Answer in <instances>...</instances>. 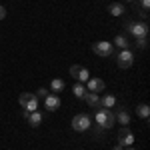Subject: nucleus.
<instances>
[{
    "label": "nucleus",
    "instance_id": "obj_1",
    "mask_svg": "<svg viewBox=\"0 0 150 150\" xmlns=\"http://www.w3.org/2000/svg\"><path fill=\"white\" fill-rule=\"evenodd\" d=\"M114 114L110 108H98L96 114H94V122L98 124L100 128H112L114 126Z\"/></svg>",
    "mask_w": 150,
    "mask_h": 150
},
{
    "label": "nucleus",
    "instance_id": "obj_2",
    "mask_svg": "<svg viewBox=\"0 0 150 150\" xmlns=\"http://www.w3.org/2000/svg\"><path fill=\"white\" fill-rule=\"evenodd\" d=\"M18 102H20V106L24 108V112H36L38 106H40V100H38L36 94H32V92H22L20 98H18Z\"/></svg>",
    "mask_w": 150,
    "mask_h": 150
},
{
    "label": "nucleus",
    "instance_id": "obj_3",
    "mask_svg": "<svg viewBox=\"0 0 150 150\" xmlns=\"http://www.w3.org/2000/svg\"><path fill=\"white\" fill-rule=\"evenodd\" d=\"M90 116L88 114H76L72 118V128L76 130V132H84V130H88L90 128Z\"/></svg>",
    "mask_w": 150,
    "mask_h": 150
},
{
    "label": "nucleus",
    "instance_id": "obj_4",
    "mask_svg": "<svg viewBox=\"0 0 150 150\" xmlns=\"http://www.w3.org/2000/svg\"><path fill=\"white\" fill-rule=\"evenodd\" d=\"M92 52L96 54V56H110V54L114 52V46H112L110 42L100 40V42H94L92 44Z\"/></svg>",
    "mask_w": 150,
    "mask_h": 150
},
{
    "label": "nucleus",
    "instance_id": "obj_5",
    "mask_svg": "<svg viewBox=\"0 0 150 150\" xmlns=\"http://www.w3.org/2000/svg\"><path fill=\"white\" fill-rule=\"evenodd\" d=\"M132 62H134V54L124 48V50H120V54L116 58V64H118V68H130L132 66Z\"/></svg>",
    "mask_w": 150,
    "mask_h": 150
},
{
    "label": "nucleus",
    "instance_id": "obj_6",
    "mask_svg": "<svg viewBox=\"0 0 150 150\" xmlns=\"http://www.w3.org/2000/svg\"><path fill=\"white\" fill-rule=\"evenodd\" d=\"M128 32L134 34L136 38H144V36H148V24L146 22H130L128 24Z\"/></svg>",
    "mask_w": 150,
    "mask_h": 150
},
{
    "label": "nucleus",
    "instance_id": "obj_7",
    "mask_svg": "<svg viewBox=\"0 0 150 150\" xmlns=\"http://www.w3.org/2000/svg\"><path fill=\"white\" fill-rule=\"evenodd\" d=\"M118 146H132V142H134V134L130 132V128L128 126H122L120 128V132H118Z\"/></svg>",
    "mask_w": 150,
    "mask_h": 150
},
{
    "label": "nucleus",
    "instance_id": "obj_8",
    "mask_svg": "<svg viewBox=\"0 0 150 150\" xmlns=\"http://www.w3.org/2000/svg\"><path fill=\"white\" fill-rule=\"evenodd\" d=\"M70 74H72V76H74V78H76L78 82H82V84H84V82L90 78V72L84 68V66H78V64L70 66Z\"/></svg>",
    "mask_w": 150,
    "mask_h": 150
},
{
    "label": "nucleus",
    "instance_id": "obj_9",
    "mask_svg": "<svg viewBox=\"0 0 150 150\" xmlns=\"http://www.w3.org/2000/svg\"><path fill=\"white\" fill-rule=\"evenodd\" d=\"M86 88H88V92H102L104 88H106V84H104L102 78H88L86 80Z\"/></svg>",
    "mask_w": 150,
    "mask_h": 150
},
{
    "label": "nucleus",
    "instance_id": "obj_10",
    "mask_svg": "<svg viewBox=\"0 0 150 150\" xmlns=\"http://www.w3.org/2000/svg\"><path fill=\"white\" fill-rule=\"evenodd\" d=\"M44 108L48 110H58L60 108V98H58V94H48L46 98H44Z\"/></svg>",
    "mask_w": 150,
    "mask_h": 150
},
{
    "label": "nucleus",
    "instance_id": "obj_11",
    "mask_svg": "<svg viewBox=\"0 0 150 150\" xmlns=\"http://www.w3.org/2000/svg\"><path fill=\"white\" fill-rule=\"evenodd\" d=\"M84 100L88 102V106H92V108H98V106H100V96H98L96 92H88V90H86Z\"/></svg>",
    "mask_w": 150,
    "mask_h": 150
},
{
    "label": "nucleus",
    "instance_id": "obj_12",
    "mask_svg": "<svg viewBox=\"0 0 150 150\" xmlns=\"http://www.w3.org/2000/svg\"><path fill=\"white\" fill-rule=\"evenodd\" d=\"M26 118H28V124L30 126H38L42 122V114L36 110V112H26Z\"/></svg>",
    "mask_w": 150,
    "mask_h": 150
},
{
    "label": "nucleus",
    "instance_id": "obj_13",
    "mask_svg": "<svg viewBox=\"0 0 150 150\" xmlns=\"http://www.w3.org/2000/svg\"><path fill=\"white\" fill-rule=\"evenodd\" d=\"M114 104H116V96H112V94H106V96L100 98V106L102 108H114Z\"/></svg>",
    "mask_w": 150,
    "mask_h": 150
},
{
    "label": "nucleus",
    "instance_id": "obj_14",
    "mask_svg": "<svg viewBox=\"0 0 150 150\" xmlns=\"http://www.w3.org/2000/svg\"><path fill=\"white\" fill-rule=\"evenodd\" d=\"M108 12H110L112 16H122V14H124V6H122L120 2H114V4H110Z\"/></svg>",
    "mask_w": 150,
    "mask_h": 150
},
{
    "label": "nucleus",
    "instance_id": "obj_15",
    "mask_svg": "<svg viewBox=\"0 0 150 150\" xmlns=\"http://www.w3.org/2000/svg\"><path fill=\"white\" fill-rule=\"evenodd\" d=\"M114 118L118 120V122H120V124H122V126H126V124H130V114H128L126 110H120V112H118V114H116Z\"/></svg>",
    "mask_w": 150,
    "mask_h": 150
},
{
    "label": "nucleus",
    "instance_id": "obj_16",
    "mask_svg": "<svg viewBox=\"0 0 150 150\" xmlns=\"http://www.w3.org/2000/svg\"><path fill=\"white\" fill-rule=\"evenodd\" d=\"M50 90H52V92H62V90H64V80L54 78V80L50 82Z\"/></svg>",
    "mask_w": 150,
    "mask_h": 150
},
{
    "label": "nucleus",
    "instance_id": "obj_17",
    "mask_svg": "<svg viewBox=\"0 0 150 150\" xmlns=\"http://www.w3.org/2000/svg\"><path fill=\"white\" fill-rule=\"evenodd\" d=\"M72 92H74V96H76V98H84L86 88H84V84H82V82H76V84H74V88H72Z\"/></svg>",
    "mask_w": 150,
    "mask_h": 150
},
{
    "label": "nucleus",
    "instance_id": "obj_18",
    "mask_svg": "<svg viewBox=\"0 0 150 150\" xmlns=\"http://www.w3.org/2000/svg\"><path fill=\"white\" fill-rule=\"evenodd\" d=\"M112 46H118L120 50H124V48H128V40H126L122 34H118V36L114 38V44H112Z\"/></svg>",
    "mask_w": 150,
    "mask_h": 150
},
{
    "label": "nucleus",
    "instance_id": "obj_19",
    "mask_svg": "<svg viewBox=\"0 0 150 150\" xmlns=\"http://www.w3.org/2000/svg\"><path fill=\"white\" fill-rule=\"evenodd\" d=\"M136 114H138L140 118H148V116H150L148 104H138V108H136Z\"/></svg>",
    "mask_w": 150,
    "mask_h": 150
},
{
    "label": "nucleus",
    "instance_id": "obj_20",
    "mask_svg": "<svg viewBox=\"0 0 150 150\" xmlns=\"http://www.w3.org/2000/svg\"><path fill=\"white\" fill-rule=\"evenodd\" d=\"M136 46L138 48H146L148 46V38L144 36V38H136Z\"/></svg>",
    "mask_w": 150,
    "mask_h": 150
},
{
    "label": "nucleus",
    "instance_id": "obj_21",
    "mask_svg": "<svg viewBox=\"0 0 150 150\" xmlns=\"http://www.w3.org/2000/svg\"><path fill=\"white\" fill-rule=\"evenodd\" d=\"M48 94L50 92H48L46 88H38V90H36V98H38V100H40V98H46Z\"/></svg>",
    "mask_w": 150,
    "mask_h": 150
},
{
    "label": "nucleus",
    "instance_id": "obj_22",
    "mask_svg": "<svg viewBox=\"0 0 150 150\" xmlns=\"http://www.w3.org/2000/svg\"><path fill=\"white\" fill-rule=\"evenodd\" d=\"M140 6H142V12H148V6H150V0H140Z\"/></svg>",
    "mask_w": 150,
    "mask_h": 150
},
{
    "label": "nucleus",
    "instance_id": "obj_23",
    "mask_svg": "<svg viewBox=\"0 0 150 150\" xmlns=\"http://www.w3.org/2000/svg\"><path fill=\"white\" fill-rule=\"evenodd\" d=\"M4 18H6V8L0 6V20H4Z\"/></svg>",
    "mask_w": 150,
    "mask_h": 150
},
{
    "label": "nucleus",
    "instance_id": "obj_24",
    "mask_svg": "<svg viewBox=\"0 0 150 150\" xmlns=\"http://www.w3.org/2000/svg\"><path fill=\"white\" fill-rule=\"evenodd\" d=\"M112 150H122V146H114V148H112Z\"/></svg>",
    "mask_w": 150,
    "mask_h": 150
},
{
    "label": "nucleus",
    "instance_id": "obj_25",
    "mask_svg": "<svg viewBox=\"0 0 150 150\" xmlns=\"http://www.w3.org/2000/svg\"><path fill=\"white\" fill-rule=\"evenodd\" d=\"M126 150H136V148H132V146H126Z\"/></svg>",
    "mask_w": 150,
    "mask_h": 150
},
{
    "label": "nucleus",
    "instance_id": "obj_26",
    "mask_svg": "<svg viewBox=\"0 0 150 150\" xmlns=\"http://www.w3.org/2000/svg\"><path fill=\"white\" fill-rule=\"evenodd\" d=\"M126 2H134V0H126Z\"/></svg>",
    "mask_w": 150,
    "mask_h": 150
}]
</instances>
